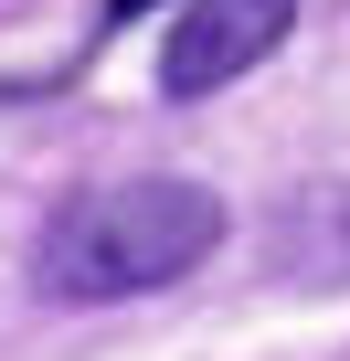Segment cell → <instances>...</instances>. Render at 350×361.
Listing matches in <instances>:
<instances>
[{
  "instance_id": "cell-3",
  "label": "cell",
  "mask_w": 350,
  "mask_h": 361,
  "mask_svg": "<svg viewBox=\"0 0 350 361\" xmlns=\"http://www.w3.org/2000/svg\"><path fill=\"white\" fill-rule=\"evenodd\" d=\"M276 255H287V276H297V287H350V192L297 202V213H287V234H276Z\"/></svg>"
},
{
  "instance_id": "cell-2",
  "label": "cell",
  "mask_w": 350,
  "mask_h": 361,
  "mask_svg": "<svg viewBox=\"0 0 350 361\" xmlns=\"http://www.w3.org/2000/svg\"><path fill=\"white\" fill-rule=\"evenodd\" d=\"M297 32V0H181V22L159 43V96H213L234 75H255L276 43Z\"/></svg>"
},
{
  "instance_id": "cell-1",
  "label": "cell",
  "mask_w": 350,
  "mask_h": 361,
  "mask_svg": "<svg viewBox=\"0 0 350 361\" xmlns=\"http://www.w3.org/2000/svg\"><path fill=\"white\" fill-rule=\"evenodd\" d=\"M213 245H223V192H213V180L138 170V180L85 192V202L43 234V287L96 308V298H138V287L192 276Z\"/></svg>"
},
{
  "instance_id": "cell-4",
  "label": "cell",
  "mask_w": 350,
  "mask_h": 361,
  "mask_svg": "<svg viewBox=\"0 0 350 361\" xmlns=\"http://www.w3.org/2000/svg\"><path fill=\"white\" fill-rule=\"evenodd\" d=\"M339 361H350V350H339Z\"/></svg>"
}]
</instances>
